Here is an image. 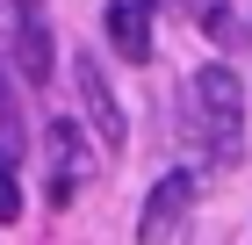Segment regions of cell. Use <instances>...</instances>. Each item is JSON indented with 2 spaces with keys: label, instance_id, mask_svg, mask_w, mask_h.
<instances>
[{
  "label": "cell",
  "instance_id": "cell-4",
  "mask_svg": "<svg viewBox=\"0 0 252 245\" xmlns=\"http://www.w3.org/2000/svg\"><path fill=\"white\" fill-rule=\"evenodd\" d=\"M72 87H79V108H87V123H94V144L101 151H123V101H116V87H108V72L94 65V51L72 65Z\"/></svg>",
  "mask_w": 252,
  "mask_h": 245
},
{
  "label": "cell",
  "instance_id": "cell-5",
  "mask_svg": "<svg viewBox=\"0 0 252 245\" xmlns=\"http://www.w3.org/2000/svg\"><path fill=\"white\" fill-rule=\"evenodd\" d=\"M7 22H15V65L29 87L51 79V22H43V0H7Z\"/></svg>",
  "mask_w": 252,
  "mask_h": 245
},
{
  "label": "cell",
  "instance_id": "cell-8",
  "mask_svg": "<svg viewBox=\"0 0 252 245\" xmlns=\"http://www.w3.org/2000/svg\"><path fill=\"white\" fill-rule=\"evenodd\" d=\"M22 216V180H15V166H0V224H15Z\"/></svg>",
  "mask_w": 252,
  "mask_h": 245
},
{
  "label": "cell",
  "instance_id": "cell-9",
  "mask_svg": "<svg viewBox=\"0 0 252 245\" xmlns=\"http://www.w3.org/2000/svg\"><path fill=\"white\" fill-rule=\"evenodd\" d=\"M180 7H188L194 22H223V0H180Z\"/></svg>",
  "mask_w": 252,
  "mask_h": 245
},
{
  "label": "cell",
  "instance_id": "cell-3",
  "mask_svg": "<svg viewBox=\"0 0 252 245\" xmlns=\"http://www.w3.org/2000/svg\"><path fill=\"white\" fill-rule=\"evenodd\" d=\"M194 173H166L152 195H144V216H137V245H180V231H188L194 216Z\"/></svg>",
  "mask_w": 252,
  "mask_h": 245
},
{
  "label": "cell",
  "instance_id": "cell-2",
  "mask_svg": "<svg viewBox=\"0 0 252 245\" xmlns=\"http://www.w3.org/2000/svg\"><path fill=\"white\" fill-rule=\"evenodd\" d=\"M36 151H43V195H51V209H72L79 188L94 180V137L79 123H51Z\"/></svg>",
  "mask_w": 252,
  "mask_h": 245
},
{
  "label": "cell",
  "instance_id": "cell-6",
  "mask_svg": "<svg viewBox=\"0 0 252 245\" xmlns=\"http://www.w3.org/2000/svg\"><path fill=\"white\" fill-rule=\"evenodd\" d=\"M108 43H116V58H130V65H144L152 58V0H108Z\"/></svg>",
  "mask_w": 252,
  "mask_h": 245
},
{
  "label": "cell",
  "instance_id": "cell-7",
  "mask_svg": "<svg viewBox=\"0 0 252 245\" xmlns=\"http://www.w3.org/2000/svg\"><path fill=\"white\" fill-rule=\"evenodd\" d=\"M22 151H29V137H22V108H15V87L0 79V166H15Z\"/></svg>",
  "mask_w": 252,
  "mask_h": 245
},
{
  "label": "cell",
  "instance_id": "cell-1",
  "mask_svg": "<svg viewBox=\"0 0 252 245\" xmlns=\"http://www.w3.org/2000/svg\"><path fill=\"white\" fill-rule=\"evenodd\" d=\"M188 130L202 151L238 159V144H245V87H238L231 65H202L188 79Z\"/></svg>",
  "mask_w": 252,
  "mask_h": 245
}]
</instances>
